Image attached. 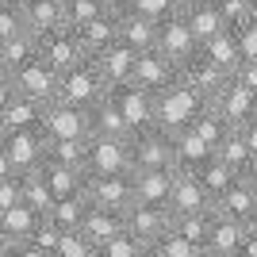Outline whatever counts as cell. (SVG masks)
Listing matches in <instances>:
<instances>
[{"label": "cell", "mask_w": 257, "mask_h": 257, "mask_svg": "<svg viewBox=\"0 0 257 257\" xmlns=\"http://www.w3.org/2000/svg\"><path fill=\"white\" fill-rule=\"evenodd\" d=\"M173 154H177V169H200L207 158H211V146H207L192 127H184L173 135Z\"/></svg>", "instance_id": "4dcf8cb0"}, {"label": "cell", "mask_w": 257, "mask_h": 257, "mask_svg": "<svg viewBox=\"0 0 257 257\" xmlns=\"http://www.w3.org/2000/svg\"><path fill=\"white\" fill-rule=\"evenodd\" d=\"M246 23H253V27H257V0H249V16H246Z\"/></svg>", "instance_id": "91938a15"}, {"label": "cell", "mask_w": 257, "mask_h": 257, "mask_svg": "<svg viewBox=\"0 0 257 257\" xmlns=\"http://www.w3.org/2000/svg\"><path fill=\"white\" fill-rule=\"evenodd\" d=\"M31 58H39V35H31L27 27H20L16 35H8L0 43V69H8V73H16Z\"/></svg>", "instance_id": "f1b7e54d"}, {"label": "cell", "mask_w": 257, "mask_h": 257, "mask_svg": "<svg viewBox=\"0 0 257 257\" xmlns=\"http://www.w3.org/2000/svg\"><path fill=\"white\" fill-rule=\"evenodd\" d=\"M127 146H131V169H177L173 135H165L161 127L135 131Z\"/></svg>", "instance_id": "3957f363"}, {"label": "cell", "mask_w": 257, "mask_h": 257, "mask_svg": "<svg viewBox=\"0 0 257 257\" xmlns=\"http://www.w3.org/2000/svg\"><path fill=\"white\" fill-rule=\"evenodd\" d=\"M12 96H16V81H12V73H8V69H0V107L8 104Z\"/></svg>", "instance_id": "f5cc1de1"}, {"label": "cell", "mask_w": 257, "mask_h": 257, "mask_svg": "<svg viewBox=\"0 0 257 257\" xmlns=\"http://www.w3.org/2000/svg\"><path fill=\"white\" fill-rule=\"evenodd\" d=\"M200 211H211L207 188L200 184V177L192 169H177L173 192H169V215H200Z\"/></svg>", "instance_id": "5bb4252c"}, {"label": "cell", "mask_w": 257, "mask_h": 257, "mask_svg": "<svg viewBox=\"0 0 257 257\" xmlns=\"http://www.w3.org/2000/svg\"><path fill=\"white\" fill-rule=\"evenodd\" d=\"M238 257H257V223L246 226V234H242V246H238Z\"/></svg>", "instance_id": "816d5d0a"}, {"label": "cell", "mask_w": 257, "mask_h": 257, "mask_svg": "<svg viewBox=\"0 0 257 257\" xmlns=\"http://www.w3.org/2000/svg\"><path fill=\"white\" fill-rule=\"evenodd\" d=\"M0 257H20V242H12V238L0 234Z\"/></svg>", "instance_id": "9f6ffc18"}, {"label": "cell", "mask_w": 257, "mask_h": 257, "mask_svg": "<svg viewBox=\"0 0 257 257\" xmlns=\"http://www.w3.org/2000/svg\"><path fill=\"white\" fill-rule=\"evenodd\" d=\"M39 173H43V181L50 184L54 200H58V196H69V192H85V181H88V169L62 165V161H50V158H43Z\"/></svg>", "instance_id": "d4e9b609"}, {"label": "cell", "mask_w": 257, "mask_h": 257, "mask_svg": "<svg viewBox=\"0 0 257 257\" xmlns=\"http://www.w3.org/2000/svg\"><path fill=\"white\" fill-rule=\"evenodd\" d=\"M88 173H131V146L127 139L111 135H88Z\"/></svg>", "instance_id": "9c48e42d"}, {"label": "cell", "mask_w": 257, "mask_h": 257, "mask_svg": "<svg viewBox=\"0 0 257 257\" xmlns=\"http://www.w3.org/2000/svg\"><path fill=\"white\" fill-rule=\"evenodd\" d=\"M20 200L27 207H31L35 215H46L54 204V192H50V184L43 181V173L31 169V173H20Z\"/></svg>", "instance_id": "d590c367"}, {"label": "cell", "mask_w": 257, "mask_h": 257, "mask_svg": "<svg viewBox=\"0 0 257 257\" xmlns=\"http://www.w3.org/2000/svg\"><path fill=\"white\" fill-rule=\"evenodd\" d=\"M211 211H223L230 219H238V223H257V188L249 181H242V177H234L223 196H215Z\"/></svg>", "instance_id": "d6986e66"}, {"label": "cell", "mask_w": 257, "mask_h": 257, "mask_svg": "<svg viewBox=\"0 0 257 257\" xmlns=\"http://www.w3.org/2000/svg\"><path fill=\"white\" fill-rule=\"evenodd\" d=\"M123 211H111V207H96V204H88L85 219H81V234L92 242V246L100 249V242H107L111 234H119L123 230Z\"/></svg>", "instance_id": "4316f807"}, {"label": "cell", "mask_w": 257, "mask_h": 257, "mask_svg": "<svg viewBox=\"0 0 257 257\" xmlns=\"http://www.w3.org/2000/svg\"><path fill=\"white\" fill-rule=\"evenodd\" d=\"M100 0H62V20H65V27H81V23H88L92 16H100Z\"/></svg>", "instance_id": "ee69618b"}, {"label": "cell", "mask_w": 257, "mask_h": 257, "mask_svg": "<svg viewBox=\"0 0 257 257\" xmlns=\"http://www.w3.org/2000/svg\"><path fill=\"white\" fill-rule=\"evenodd\" d=\"M177 81H181V85H188L196 96L204 100V104H211L215 92H219V88L230 81V73H226V69H219L215 62H207L204 54L196 50L184 65H177Z\"/></svg>", "instance_id": "8992f818"}, {"label": "cell", "mask_w": 257, "mask_h": 257, "mask_svg": "<svg viewBox=\"0 0 257 257\" xmlns=\"http://www.w3.org/2000/svg\"><path fill=\"white\" fill-rule=\"evenodd\" d=\"M115 23H119V43H127L131 50H150L158 43V23L139 12H119Z\"/></svg>", "instance_id": "83f0119b"}, {"label": "cell", "mask_w": 257, "mask_h": 257, "mask_svg": "<svg viewBox=\"0 0 257 257\" xmlns=\"http://www.w3.org/2000/svg\"><path fill=\"white\" fill-rule=\"evenodd\" d=\"M43 107H46L43 100L16 92L8 104L0 107V135H12V131H31V127H39V119H43Z\"/></svg>", "instance_id": "44dd1931"}, {"label": "cell", "mask_w": 257, "mask_h": 257, "mask_svg": "<svg viewBox=\"0 0 257 257\" xmlns=\"http://www.w3.org/2000/svg\"><path fill=\"white\" fill-rule=\"evenodd\" d=\"M58 234H62V226L50 223L46 215H39V223H35V230L27 234L20 257H54V249H58Z\"/></svg>", "instance_id": "e575fe53"}, {"label": "cell", "mask_w": 257, "mask_h": 257, "mask_svg": "<svg viewBox=\"0 0 257 257\" xmlns=\"http://www.w3.org/2000/svg\"><path fill=\"white\" fill-rule=\"evenodd\" d=\"M238 131H242V139H246V146H249V150L257 154V115H253V119H246V123H242Z\"/></svg>", "instance_id": "db71d44e"}, {"label": "cell", "mask_w": 257, "mask_h": 257, "mask_svg": "<svg viewBox=\"0 0 257 257\" xmlns=\"http://www.w3.org/2000/svg\"><path fill=\"white\" fill-rule=\"evenodd\" d=\"M238 46H242V58H257V27L253 23L238 27Z\"/></svg>", "instance_id": "681fc988"}, {"label": "cell", "mask_w": 257, "mask_h": 257, "mask_svg": "<svg viewBox=\"0 0 257 257\" xmlns=\"http://www.w3.org/2000/svg\"><path fill=\"white\" fill-rule=\"evenodd\" d=\"M177 8H181V0H131L127 4V12H139V16H146V20H154V23L169 20Z\"/></svg>", "instance_id": "f6af8a7d"}, {"label": "cell", "mask_w": 257, "mask_h": 257, "mask_svg": "<svg viewBox=\"0 0 257 257\" xmlns=\"http://www.w3.org/2000/svg\"><path fill=\"white\" fill-rule=\"evenodd\" d=\"M192 173L200 177V184L207 188L211 204H215V196H223L226 188H230V181L238 177V169H230V165H226V161L219 158V154H211V158H207L204 165H200V169H192Z\"/></svg>", "instance_id": "836d02e7"}, {"label": "cell", "mask_w": 257, "mask_h": 257, "mask_svg": "<svg viewBox=\"0 0 257 257\" xmlns=\"http://www.w3.org/2000/svg\"><path fill=\"white\" fill-rule=\"evenodd\" d=\"M135 54L139 50H131L127 43H111V46H104V50L92 58L96 62V69H100V77L107 81V88H115V85H123V81H131V69H135Z\"/></svg>", "instance_id": "7402d4cb"}, {"label": "cell", "mask_w": 257, "mask_h": 257, "mask_svg": "<svg viewBox=\"0 0 257 257\" xmlns=\"http://www.w3.org/2000/svg\"><path fill=\"white\" fill-rule=\"evenodd\" d=\"M96 257H146V246H142L135 234H127V226H123L119 234H111L107 242H100Z\"/></svg>", "instance_id": "60d3db41"}, {"label": "cell", "mask_w": 257, "mask_h": 257, "mask_svg": "<svg viewBox=\"0 0 257 257\" xmlns=\"http://www.w3.org/2000/svg\"><path fill=\"white\" fill-rule=\"evenodd\" d=\"M215 154H219V158H223L226 165H230V169H242V165H246V158H249L253 150L246 146L242 131H238V127H230V131H226V139L219 142V150H215Z\"/></svg>", "instance_id": "b9f144b4"}, {"label": "cell", "mask_w": 257, "mask_h": 257, "mask_svg": "<svg viewBox=\"0 0 257 257\" xmlns=\"http://www.w3.org/2000/svg\"><path fill=\"white\" fill-rule=\"evenodd\" d=\"M39 131L46 139H88L92 127H88V107L65 104V100H50L43 107V119H39Z\"/></svg>", "instance_id": "277c9868"}, {"label": "cell", "mask_w": 257, "mask_h": 257, "mask_svg": "<svg viewBox=\"0 0 257 257\" xmlns=\"http://www.w3.org/2000/svg\"><path fill=\"white\" fill-rule=\"evenodd\" d=\"M200 54H204L207 62H215L219 69H234L238 62H242V46H238V31H230V27H223L219 35H211L207 43H200Z\"/></svg>", "instance_id": "f546056e"}, {"label": "cell", "mask_w": 257, "mask_h": 257, "mask_svg": "<svg viewBox=\"0 0 257 257\" xmlns=\"http://www.w3.org/2000/svg\"><path fill=\"white\" fill-rule=\"evenodd\" d=\"M131 81H135L139 88H146V92H154V96H158L161 88H169L173 81H177V65H173L165 54H158V50L150 46V50H139V54H135Z\"/></svg>", "instance_id": "8fae6325"}, {"label": "cell", "mask_w": 257, "mask_h": 257, "mask_svg": "<svg viewBox=\"0 0 257 257\" xmlns=\"http://www.w3.org/2000/svg\"><path fill=\"white\" fill-rule=\"evenodd\" d=\"M85 196L96 207H111V211H127L135 204V184L131 173H88Z\"/></svg>", "instance_id": "5b68a950"}, {"label": "cell", "mask_w": 257, "mask_h": 257, "mask_svg": "<svg viewBox=\"0 0 257 257\" xmlns=\"http://www.w3.org/2000/svg\"><path fill=\"white\" fill-rule=\"evenodd\" d=\"M104 92H107V81L100 77L96 62H92V58H81L77 65H69V69L58 73L54 100H65V104H77V107H92Z\"/></svg>", "instance_id": "6da1fadb"}, {"label": "cell", "mask_w": 257, "mask_h": 257, "mask_svg": "<svg viewBox=\"0 0 257 257\" xmlns=\"http://www.w3.org/2000/svg\"><path fill=\"white\" fill-rule=\"evenodd\" d=\"M207 215H211V211H200V215H173V219H169V230H177L181 238H188V242H192V246H200V253H204Z\"/></svg>", "instance_id": "f35d334b"}, {"label": "cell", "mask_w": 257, "mask_h": 257, "mask_svg": "<svg viewBox=\"0 0 257 257\" xmlns=\"http://www.w3.org/2000/svg\"><path fill=\"white\" fill-rule=\"evenodd\" d=\"M54 257H96V246L81 234V226H73V230H62V234H58Z\"/></svg>", "instance_id": "7bdbcfd3"}, {"label": "cell", "mask_w": 257, "mask_h": 257, "mask_svg": "<svg viewBox=\"0 0 257 257\" xmlns=\"http://www.w3.org/2000/svg\"><path fill=\"white\" fill-rule=\"evenodd\" d=\"M88 127H92V135L131 139V123L123 119V111H119V104H115V96H111V92H104L96 104L88 107Z\"/></svg>", "instance_id": "cb8c5ba5"}, {"label": "cell", "mask_w": 257, "mask_h": 257, "mask_svg": "<svg viewBox=\"0 0 257 257\" xmlns=\"http://www.w3.org/2000/svg\"><path fill=\"white\" fill-rule=\"evenodd\" d=\"M177 16L184 20V27L192 31L196 43H207L211 35L223 31V16H219V8H215V4H204V0H181Z\"/></svg>", "instance_id": "ffe728a7"}, {"label": "cell", "mask_w": 257, "mask_h": 257, "mask_svg": "<svg viewBox=\"0 0 257 257\" xmlns=\"http://www.w3.org/2000/svg\"><path fill=\"white\" fill-rule=\"evenodd\" d=\"M204 4H219V0H204Z\"/></svg>", "instance_id": "94428289"}, {"label": "cell", "mask_w": 257, "mask_h": 257, "mask_svg": "<svg viewBox=\"0 0 257 257\" xmlns=\"http://www.w3.org/2000/svg\"><path fill=\"white\" fill-rule=\"evenodd\" d=\"M107 92L115 96V104H119V111H123V119L131 123V135H135V131L154 127V92L139 88L135 81H123V85L107 88Z\"/></svg>", "instance_id": "4fadbf2b"}, {"label": "cell", "mask_w": 257, "mask_h": 257, "mask_svg": "<svg viewBox=\"0 0 257 257\" xmlns=\"http://www.w3.org/2000/svg\"><path fill=\"white\" fill-rule=\"evenodd\" d=\"M127 4H131V0H100V8H104V12H111V16L127 12Z\"/></svg>", "instance_id": "680465c9"}, {"label": "cell", "mask_w": 257, "mask_h": 257, "mask_svg": "<svg viewBox=\"0 0 257 257\" xmlns=\"http://www.w3.org/2000/svg\"><path fill=\"white\" fill-rule=\"evenodd\" d=\"M39 58L50 62L54 69L62 73V69H69V65L81 62L85 50H81V43H77V31H73V27H54V31H46L43 39H39Z\"/></svg>", "instance_id": "e0dca14e"}, {"label": "cell", "mask_w": 257, "mask_h": 257, "mask_svg": "<svg viewBox=\"0 0 257 257\" xmlns=\"http://www.w3.org/2000/svg\"><path fill=\"white\" fill-rule=\"evenodd\" d=\"M35 223H39V215L23 204V200L0 211V234L12 238V242H20V249H23V242H27V234L35 230Z\"/></svg>", "instance_id": "1f68e13d"}, {"label": "cell", "mask_w": 257, "mask_h": 257, "mask_svg": "<svg viewBox=\"0 0 257 257\" xmlns=\"http://www.w3.org/2000/svg\"><path fill=\"white\" fill-rule=\"evenodd\" d=\"M238 177H242V181H249V184L257 188V154H249V158H246V165L238 169Z\"/></svg>", "instance_id": "11a10c76"}, {"label": "cell", "mask_w": 257, "mask_h": 257, "mask_svg": "<svg viewBox=\"0 0 257 257\" xmlns=\"http://www.w3.org/2000/svg\"><path fill=\"white\" fill-rule=\"evenodd\" d=\"M188 127H192L196 135H200V139H204L207 146H211V150H219V142H223V139H226V131H230V127H226V123H223L219 115H215V111H211L207 104L200 107V111H196V119L188 123Z\"/></svg>", "instance_id": "74e56055"}, {"label": "cell", "mask_w": 257, "mask_h": 257, "mask_svg": "<svg viewBox=\"0 0 257 257\" xmlns=\"http://www.w3.org/2000/svg\"><path fill=\"white\" fill-rule=\"evenodd\" d=\"M146 257H204V253H200V246H192V242L181 238L177 230H165V234L150 246Z\"/></svg>", "instance_id": "ab89813d"}, {"label": "cell", "mask_w": 257, "mask_h": 257, "mask_svg": "<svg viewBox=\"0 0 257 257\" xmlns=\"http://www.w3.org/2000/svg\"><path fill=\"white\" fill-rule=\"evenodd\" d=\"M173 177H177V169H131V184H135V204L169 207Z\"/></svg>", "instance_id": "ac0fdd59"}, {"label": "cell", "mask_w": 257, "mask_h": 257, "mask_svg": "<svg viewBox=\"0 0 257 257\" xmlns=\"http://www.w3.org/2000/svg\"><path fill=\"white\" fill-rule=\"evenodd\" d=\"M85 211H88V196H85V192H69V196H58V200L50 204L46 219H50V223H58L62 230H73V226H81Z\"/></svg>", "instance_id": "d6a6232c"}, {"label": "cell", "mask_w": 257, "mask_h": 257, "mask_svg": "<svg viewBox=\"0 0 257 257\" xmlns=\"http://www.w3.org/2000/svg\"><path fill=\"white\" fill-rule=\"evenodd\" d=\"M230 81H238V85H246L249 92H257V58H242V62L230 69Z\"/></svg>", "instance_id": "c3c4849f"}, {"label": "cell", "mask_w": 257, "mask_h": 257, "mask_svg": "<svg viewBox=\"0 0 257 257\" xmlns=\"http://www.w3.org/2000/svg\"><path fill=\"white\" fill-rule=\"evenodd\" d=\"M12 81H16V92L50 104L54 88H58V69H54L50 62H43V58H31L27 65H20V69L12 73Z\"/></svg>", "instance_id": "2e32d148"}, {"label": "cell", "mask_w": 257, "mask_h": 257, "mask_svg": "<svg viewBox=\"0 0 257 257\" xmlns=\"http://www.w3.org/2000/svg\"><path fill=\"white\" fill-rule=\"evenodd\" d=\"M200 107H204V100L196 96L192 88L173 81L169 88H161L158 96H154V127H161L165 135H177V131H184L196 119Z\"/></svg>", "instance_id": "7a4b0ae2"}, {"label": "cell", "mask_w": 257, "mask_h": 257, "mask_svg": "<svg viewBox=\"0 0 257 257\" xmlns=\"http://www.w3.org/2000/svg\"><path fill=\"white\" fill-rule=\"evenodd\" d=\"M46 158L62 161V165H77V169H85V161H88V139H46Z\"/></svg>", "instance_id": "8d00e7d4"}, {"label": "cell", "mask_w": 257, "mask_h": 257, "mask_svg": "<svg viewBox=\"0 0 257 257\" xmlns=\"http://www.w3.org/2000/svg\"><path fill=\"white\" fill-rule=\"evenodd\" d=\"M8 177H20V173L12 169V161H8V154H4V146H0V181H8Z\"/></svg>", "instance_id": "6f0895ef"}, {"label": "cell", "mask_w": 257, "mask_h": 257, "mask_svg": "<svg viewBox=\"0 0 257 257\" xmlns=\"http://www.w3.org/2000/svg\"><path fill=\"white\" fill-rule=\"evenodd\" d=\"M219 16H223V27L238 31V27H246V16H249V0H219L215 4Z\"/></svg>", "instance_id": "bcb514c9"}, {"label": "cell", "mask_w": 257, "mask_h": 257, "mask_svg": "<svg viewBox=\"0 0 257 257\" xmlns=\"http://www.w3.org/2000/svg\"><path fill=\"white\" fill-rule=\"evenodd\" d=\"M207 107L223 119L226 127H242L246 119L257 115V92H249V88L238 85V81H226V85L215 92V100Z\"/></svg>", "instance_id": "ba28073f"}, {"label": "cell", "mask_w": 257, "mask_h": 257, "mask_svg": "<svg viewBox=\"0 0 257 257\" xmlns=\"http://www.w3.org/2000/svg\"><path fill=\"white\" fill-rule=\"evenodd\" d=\"M154 50L165 54L173 65H184L196 50H200V43H196L192 31L184 27V20L173 12L169 20H161V23H158V43H154Z\"/></svg>", "instance_id": "9a60e30c"}, {"label": "cell", "mask_w": 257, "mask_h": 257, "mask_svg": "<svg viewBox=\"0 0 257 257\" xmlns=\"http://www.w3.org/2000/svg\"><path fill=\"white\" fill-rule=\"evenodd\" d=\"M249 223H238L223 211L207 215V238H204V257H238L242 246V234H246Z\"/></svg>", "instance_id": "30bf717a"}, {"label": "cell", "mask_w": 257, "mask_h": 257, "mask_svg": "<svg viewBox=\"0 0 257 257\" xmlns=\"http://www.w3.org/2000/svg\"><path fill=\"white\" fill-rule=\"evenodd\" d=\"M20 8H23V27L31 35H39V39L54 27H65L62 0H20Z\"/></svg>", "instance_id": "484cf974"}, {"label": "cell", "mask_w": 257, "mask_h": 257, "mask_svg": "<svg viewBox=\"0 0 257 257\" xmlns=\"http://www.w3.org/2000/svg\"><path fill=\"white\" fill-rule=\"evenodd\" d=\"M0 146H4V154H8V161H12V169H16V173L39 169V165H43V158H46V135H43L39 127L0 135Z\"/></svg>", "instance_id": "52a82bcc"}, {"label": "cell", "mask_w": 257, "mask_h": 257, "mask_svg": "<svg viewBox=\"0 0 257 257\" xmlns=\"http://www.w3.org/2000/svg\"><path fill=\"white\" fill-rule=\"evenodd\" d=\"M119 39V23L111 12H100V16H92L88 23H81L77 27V43H81V50H85V58H96L104 46H111Z\"/></svg>", "instance_id": "603a6c76"}, {"label": "cell", "mask_w": 257, "mask_h": 257, "mask_svg": "<svg viewBox=\"0 0 257 257\" xmlns=\"http://www.w3.org/2000/svg\"><path fill=\"white\" fill-rule=\"evenodd\" d=\"M23 27V8L20 0H0V43L8 39V35H16Z\"/></svg>", "instance_id": "7dc6e473"}, {"label": "cell", "mask_w": 257, "mask_h": 257, "mask_svg": "<svg viewBox=\"0 0 257 257\" xmlns=\"http://www.w3.org/2000/svg\"><path fill=\"white\" fill-rule=\"evenodd\" d=\"M12 204H20V177H8V181H0V211Z\"/></svg>", "instance_id": "f907efd6"}, {"label": "cell", "mask_w": 257, "mask_h": 257, "mask_svg": "<svg viewBox=\"0 0 257 257\" xmlns=\"http://www.w3.org/2000/svg\"><path fill=\"white\" fill-rule=\"evenodd\" d=\"M169 207H154V204H131L127 211H123V223H127V234H135L146 246V253H150V246L158 242L165 230H169Z\"/></svg>", "instance_id": "7c38bea8"}]
</instances>
